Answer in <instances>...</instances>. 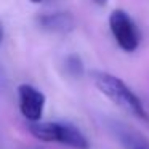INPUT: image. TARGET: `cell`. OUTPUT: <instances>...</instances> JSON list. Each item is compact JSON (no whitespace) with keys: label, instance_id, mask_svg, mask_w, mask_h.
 <instances>
[{"label":"cell","instance_id":"cell-7","mask_svg":"<svg viewBox=\"0 0 149 149\" xmlns=\"http://www.w3.org/2000/svg\"><path fill=\"white\" fill-rule=\"evenodd\" d=\"M66 69H68V72L72 75H80L82 72H84V64H82L79 56L72 55L66 59Z\"/></svg>","mask_w":149,"mask_h":149},{"label":"cell","instance_id":"cell-10","mask_svg":"<svg viewBox=\"0 0 149 149\" xmlns=\"http://www.w3.org/2000/svg\"><path fill=\"white\" fill-rule=\"evenodd\" d=\"M31 3H42V2H45V0H29Z\"/></svg>","mask_w":149,"mask_h":149},{"label":"cell","instance_id":"cell-2","mask_svg":"<svg viewBox=\"0 0 149 149\" xmlns=\"http://www.w3.org/2000/svg\"><path fill=\"white\" fill-rule=\"evenodd\" d=\"M29 132L45 143H61L74 149H90V141L79 127L71 122H31Z\"/></svg>","mask_w":149,"mask_h":149},{"label":"cell","instance_id":"cell-1","mask_svg":"<svg viewBox=\"0 0 149 149\" xmlns=\"http://www.w3.org/2000/svg\"><path fill=\"white\" fill-rule=\"evenodd\" d=\"M91 80H93L95 87L109 101H112L117 107H120L122 111H125L127 114H130L135 119L149 122V114L146 111L143 101L123 80H120L119 77L109 74V72H101V71H95L91 74Z\"/></svg>","mask_w":149,"mask_h":149},{"label":"cell","instance_id":"cell-6","mask_svg":"<svg viewBox=\"0 0 149 149\" xmlns=\"http://www.w3.org/2000/svg\"><path fill=\"white\" fill-rule=\"evenodd\" d=\"M39 26L47 32L53 34H68L74 29L75 21L69 13H50L39 18Z\"/></svg>","mask_w":149,"mask_h":149},{"label":"cell","instance_id":"cell-9","mask_svg":"<svg viewBox=\"0 0 149 149\" xmlns=\"http://www.w3.org/2000/svg\"><path fill=\"white\" fill-rule=\"evenodd\" d=\"M93 2H95V3H96V5H101V7L107 3V0H93Z\"/></svg>","mask_w":149,"mask_h":149},{"label":"cell","instance_id":"cell-5","mask_svg":"<svg viewBox=\"0 0 149 149\" xmlns=\"http://www.w3.org/2000/svg\"><path fill=\"white\" fill-rule=\"evenodd\" d=\"M112 133L123 149H149V139L125 123L116 122L112 125Z\"/></svg>","mask_w":149,"mask_h":149},{"label":"cell","instance_id":"cell-4","mask_svg":"<svg viewBox=\"0 0 149 149\" xmlns=\"http://www.w3.org/2000/svg\"><path fill=\"white\" fill-rule=\"evenodd\" d=\"M19 96V111L24 119L29 122H37L42 119L43 107H45V95L32 85L23 84L18 88Z\"/></svg>","mask_w":149,"mask_h":149},{"label":"cell","instance_id":"cell-3","mask_svg":"<svg viewBox=\"0 0 149 149\" xmlns=\"http://www.w3.org/2000/svg\"><path fill=\"white\" fill-rule=\"evenodd\" d=\"M109 27L117 45L123 52L132 53L138 50L139 42H141V34H139L136 23L132 19V16L127 11L114 10L109 15Z\"/></svg>","mask_w":149,"mask_h":149},{"label":"cell","instance_id":"cell-8","mask_svg":"<svg viewBox=\"0 0 149 149\" xmlns=\"http://www.w3.org/2000/svg\"><path fill=\"white\" fill-rule=\"evenodd\" d=\"M2 40H3V24L0 21V43H2Z\"/></svg>","mask_w":149,"mask_h":149}]
</instances>
